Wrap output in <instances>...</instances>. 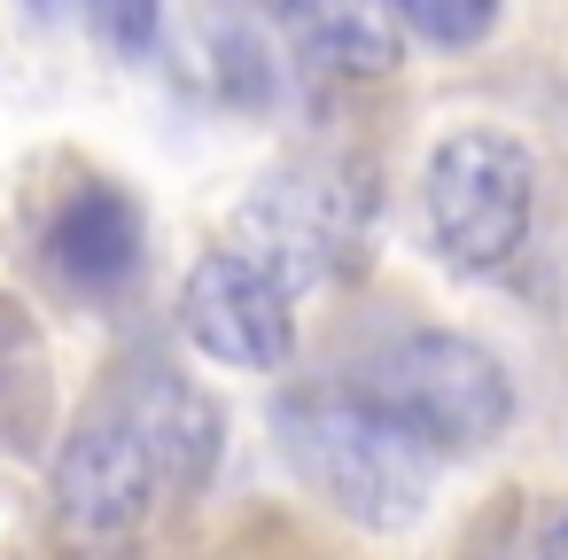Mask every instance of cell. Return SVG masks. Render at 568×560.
Listing matches in <instances>:
<instances>
[{"label":"cell","mask_w":568,"mask_h":560,"mask_svg":"<svg viewBox=\"0 0 568 560\" xmlns=\"http://www.w3.org/2000/svg\"><path fill=\"white\" fill-rule=\"evenodd\" d=\"M219 405L164 374V366H141L125 389H110L63 444L55 459V513L71 537H125L141 529L156 506L172 498H195L219 467Z\"/></svg>","instance_id":"cell-1"},{"label":"cell","mask_w":568,"mask_h":560,"mask_svg":"<svg viewBox=\"0 0 568 560\" xmlns=\"http://www.w3.org/2000/svg\"><path fill=\"white\" fill-rule=\"evenodd\" d=\"M288 467L358 529H413L436 490V451L413 444L358 389H288L273 405Z\"/></svg>","instance_id":"cell-2"},{"label":"cell","mask_w":568,"mask_h":560,"mask_svg":"<svg viewBox=\"0 0 568 560\" xmlns=\"http://www.w3.org/2000/svg\"><path fill=\"white\" fill-rule=\"evenodd\" d=\"M366 211H374V187L358 164L304 156V164H281L257 180V195L234 218V250H250L288 296H304V288H327L335 273L358 265Z\"/></svg>","instance_id":"cell-3"},{"label":"cell","mask_w":568,"mask_h":560,"mask_svg":"<svg viewBox=\"0 0 568 560\" xmlns=\"http://www.w3.org/2000/svg\"><path fill=\"white\" fill-rule=\"evenodd\" d=\"M420 203H428V234H436L444 265L506 273L537 218V156L498 125H459L436 141Z\"/></svg>","instance_id":"cell-4"},{"label":"cell","mask_w":568,"mask_h":560,"mask_svg":"<svg viewBox=\"0 0 568 560\" xmlns=\"http://www.w3.org/2000/svg\"><path fill=\"white\" fill-rule=\"evenodd\" d=\"M374 413H389L413 444L428 451H483L506 420H514V381L506 366L467 343V335H405L389 343L358 381H351Z\"/></svg>","instance_id":"cell-5"},{"label":"cell","mask_w":568,"mask_h":560,"mask_svg":"<svg viewBox=\"0 0 568 560\" xmlns=\"http://www.w3.org/2000/svg\"><path fill=\"white\" fill-rule=\"evenodd\" d=\"M180 327L203 358L242 374H281L296 358V296L250 250H203L180 288Z\"/></svg>","instance_id":"cell-6"},{"label":"cell","mask_w":568,"mask_h":560,"mask_svg":"<svg viewBox=\"0 0 568 560\" xmlns=\"http://www.w3.org/2000/svg\"><path fill=\"white\" fill-rule=\"evenodd\" d=\"M48 273L79 296H118L141 273V211L125 187L87 180L48 218Z\"/></svg>","instance_id":"cell-7"},{"label":"cell","mask_w":568,"mask_h":560,"mask_svg":"<svg viewBox=\"0 0 568 560\" xmlns=\"http://www.w3.org/2000/svg\"><path fill=\"white\" fill-rule=\"evenodd\" d=\"M288 40L343 79H389L397 71V9L389 0H281Z\"/></svg>","instance_id":"cell-8"},{"label":"cell","mask_w":568,"mask_h":560,"mask_svg":"<svg viewBox=\"0 0 568 560\" xmlns=\"http://www.w3.org/2000/svg\"><path fill=\"white\" fill-rule=\"evenodd\" d=\"M389 9L428 48H483L498 32V0H389Z\"/></svg>","instance_id":"cell-9"},{"label":"cell","mask_w":568,"mask_h":560,"mask_svg":"<svg viewBox=\"0 0 568 560\" xmlns=\"http://www.w3.org/2000/svg\"><path fill=\"white\" fill-rule=\"evenodd\" d=\"M94 40L110 55H149L156 48V17H164V0H79Z\"/></svg>","instance_id":"cell-10"},{"label":"cell","mask_w":568,"mask_h":560,"mask_svg":"<svg viewBox=\"0 0 568 560\" xmlns=\"http://www.w3.org/2000/svg\"><path fill=\"white\" fill-rule=\"evenodd\" d=\"M17 350H24V312H17L9 296H0V374L17 366Z\"/></svg>","instance_id":"cell-11"},{"label":"cell","mask_w":568,"mask_h":560,"mask_svg":"<svg viewBox=\"0 0 568 560\" xmlns=\"http://www.w3.org/2000/svg\"><path fill=\"white\" fill-rule=\"evenodd\" d=\"M537 560H568V513H552V529L537 537Z\"/></svg>","instance_id":"cell-12"}]
</instances>
